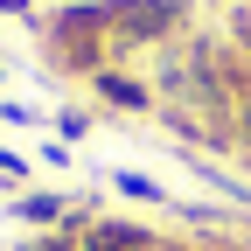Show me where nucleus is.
I'll use <instances>...</instances> for the list:
<instances>
[{
    "mask_svg": "<svg viewBox=\"0 0 251 251\" xmlns=\"http://www.w3.org/2000/svg\"><path fill=\"white\" fill-rule=\"evenodd\" d=\"M91 251H147V237H140V230H119V224H105L98 237H91Z\"/></svg>",
    "mask_w": 251,
    "mask_h": 251,
    "instance_id": "2",
    "label": "nucleus"
},
{
    "mask_svg": "<svg viewBox=\"0 0 251 251\" xmlns=\"http://www.w3.org/2000/svg\"><path fill=\"white\" fill-rule=\"evenodd\" d=\"M168 21H175V7H119V28H133V35H153Z\"/></svg>",
    "mask_w": 251,
    "mask_h": 251,
    "instance_id": "1",
    "label": "nucleus"
}]
</instances>
